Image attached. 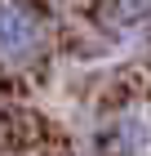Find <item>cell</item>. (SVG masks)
<instances>
[{
  "mask_svg": "<svg viewBox=\"0 0 151 156\" xmlns=\"http://www.w3.org/2000/svg\"><path fill=\"white\" fill-rule=\"evenodd\" d=\"M45 18L36 13L27 0H0V62L9 67H27L45 54Z\"/></svg>",
  "mask_w": 151,
  "mask_h": 156,
  "instance_id": "cell-1",
  "label": "cell"
}]
</instances>
